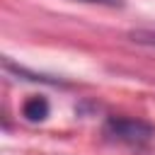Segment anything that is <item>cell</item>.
<instances>
[{
	"label": "cell",
	"mask_w": 155,
	"mask_h": 155,
	"mask_svg": "<svg viewBox=\"0 0 155 155\" xmlns=\"http://www.w3.org/2000/svg\"><path fill=\"white\" fill-rule=\"evenodd\" d=\"M104 136L126 145H145L155 138V126L145 119L133 116H109L104 121Z\"/></svg>",
	"instance_id": "cell-1"
},
{
	"label": "cell",
	"mask_w": 155,
	"mask_h": 155,
	"mask_svg": "<svg viewBox=\"0 0 155 155\" xmlns=\"http://www.w3.org/2000/svg\"><path fill=\"white\" fill-rule=\"evenodd\" d=\"M48 109H51V107H48V99L34 94V97H29V99L24 102L22 114H24L27 121H44V119L48 116Z\"/></svg>",
	"instance_id": "cell-2"
},
{
	"label": "cell",
	"mask_w": 155,
	"mask_h": 155,
	"mask_svg": "<svg viewBox=\"0 0 155 155\" xmlns=\"http://www.w3.org/2000/svg\"><path fill=\"white\" fill-rule=\"evenodd\" d=\"M128 39L138 46L155 48V29H133V31H128Z\"/></svg>",
	"instance_id": "cell-3"
},
{
	"label": "cell",
	"mask_w": 155,
	"mask_h": 155,
	"mask_svg": "<svg viewBox=\"0 0 155 155\" xmlns=\"http://www.w3.org/2000/svg\"><path fill=\"white\" fill-rule=\"evenodd\" d=\"M80 2H92V5H107V7H121V0H80Z\"/></svg>",
	"instance_id": "cell-4"
}]
</instances>
